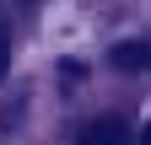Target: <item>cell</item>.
<instances>
[{"label": "cell", "instance_id": "obj_1", "mask_svg": "<svg viewBox=\"0 0 151 145\" xmlns=\"http://www.w3.org/2000/svg\"><path fill=\"white\" fill-rule=\"evenodd\" d=\"M113 70H124V75H140V70H151V43L146 38H124V43H113Z\"/></svg>", "mask_w": 151, "mask_h": 145}, {"label": "cell", "instance_id": "obj_2", "mask_svg": "<svg viewBox=\"0 0 151 145\" xmlns=\"http://www.w3.org/2000/svg\"><path fill=\"white\" fill-rule=\"evenodd\" d=\"M76 145H129V124L124 118H97L76 134Z\"/></svg>", "mask_w": 151, "mask_h": 145}, {"label": "cell", "instance_id": "obj_3", "mask_svg": "<svg viewBox=\"0 0 151 145\" xmlns=\"http://www.w3.org/2000/svg\"><path fill=\"white\" fill-rule=\"evenodd\" d=\"M6 65H11V38L0 32V75H6Z\"/></svg>", "mask_w": 151, "mask_h": 145}, {"label": "cell", "instance_id": "obj_4", "mask_svg": "<svg viewBox=\"0 0 151 145\" xmlns=\"http://www.w3.org/2000/svg\"><path fill=\"white\" fill-rule=\"evenodd\" d=\"M140 145H151V124H146V134H140Z\"/></svg>", "mask_w": 151, "mask_h": 145}]
</instances>
